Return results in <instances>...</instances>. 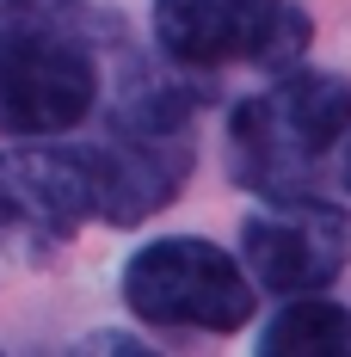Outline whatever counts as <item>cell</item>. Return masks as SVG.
Listing matches in <instances>:
<instances>
[{
    "instance_id": "cell-1",
    "label": "cell",
    "mask_w": 351,
    "mask_h": 357,
    "mask_svg": "<svg viewBox=\"0 0 351 357\" xmlns=\"http://www.w3.org/2000/svg\"><path fill=\"white\" fill-rule=\"evenodd\" d=\"M93 99V19H80V6H0V130L62 136Z\"/></svg>"
},
{
    "instance_id": "cell-2",
    "label": "cell",
    "mask_w": 351,
    "mask_h": 357,
    "mask_svg": "<svg viewBox=\"0 0 351 357\" xmlns=\"http://www.w3.org/2000/svg\"><path fill=\"white\" fill-rule=\"evenodd\" d=\"M351 130V80L345 74H290L271 93L241 99L228 117V154H234V178L283 197L296 191L302 173L315 167L327 148Z\"/></svg>"
},
{
    "instance_id": "cell-3",
    "label": "cell",
    "mask_w": 351,
    "mask_h": 357,
    "mask_svg": "<svg viewBox=\"0 0 351 357\" xmlns=\"http://www.w3.org/2000/svg\"><path fill=\"white\" fill-rule=\"evenodd\" d=\"M124 302L154 326L234 333L253 314V284L222 247L197 234H173V241H148L124 265Z\"/></svg>"
},
{
    "instance_id": "cell-4",
    "label": "cell",
    "mask_w": 351,
    "mask_h": 357,
    "mask_svg": "<svg viewBox=\"0 0 351 357\" xmlns=\"http://www.w3.org/2000/svg\"><path fill=\"white\" fill-rule=\"evenodd\" d=\"M154 37L185 68H283L308 50V13L296 0H154Z\"/></svg>"
},
{
    "instance_id": "cell-5",
    "label": "cell",
    "mask_w": 351,
    "mask_h": 357,
    "mask_svg": "<svg viewBox=\"0 0 351 357\" xmlns=\"http://www.w3.org/2000/svg\"><path fill=\"white\" fill-rule=\"evenodd\" d=\"M241 252L253 278L278 296H308L327 289L351 259V215L339 204H315V197H290L271 210L246 215Z\"/></svg>"
},
{
    "instance_id": "cell-6",
    "label": "cell",
    "mask_w": 351,
    "mask_h": 357,
    "mask_svg": "<svg viewBox=\"0 0 351 357\" xmlns=\"http://www.w3.org/2000/svg\"><path fill=\"white\" fill-rule=\"evenodd\" d=\"M87 215H93L87 154H68V148L0 154V241L43 252L62 247Z\"/></svg>"
},
{
    "instance_id": "cell-7",
    "label": "cell",
    "mask_w": 351,
    "mask_h": 357,
    "mask_svg": "<svg viewBox=\"0 0 351 357\" xmlns=\"http://www.w3.org/2000/svg\"><path fill=\"white\" fill-rule=\"evenodd\" d=\"M191 173V148L167 136H148V130H124V142L111 148H87V185H93V210L117 222V228H136L142 215H154L167 197Z\"/></svg>"
},
{
    "instance_id": "cell-8",
    "label": "cell",
    "mask_w": 351,
    "mask_h": 357,
    "mask_svg": "<svg viewBox=\"0 0 351 357\" xmlns=\"http://www.w3.org/2000/svg\"><path fill=\"white\" fill-rule=\"evenodd\" d=\"M259 351L271 357H315V351H351V308L339 302H290L278 321L259 333Z\"/></svg>"
}]
</instances>
